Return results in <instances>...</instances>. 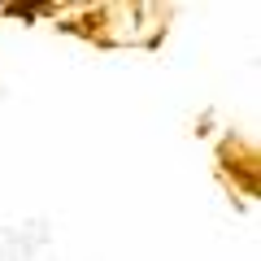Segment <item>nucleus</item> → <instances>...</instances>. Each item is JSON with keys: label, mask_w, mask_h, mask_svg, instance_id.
Masks as SVG:
<instances>
[]
</instances>
